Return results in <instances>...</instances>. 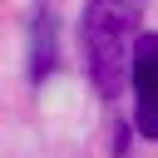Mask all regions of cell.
Segmentation results:
<instances>
[{"mask_svg":"<svg viewBox=\"0 0 158 158\" xmlns=\"http://www.w3.org/2000/svg\"><path fill=\"white\" fill-rule=\"evenodd\" d=\"M138 20H143V0H89L84 5V59L104 99H118V89L133 74Z\"/></svg>","mask_w":158,"mask_h":158,"instance_id":"obj_1","label":"cell"},{"mask_svg":"<svg viewBox=\"0 0 158 158\" xmlns=\"http://www.w3.org/2000/svg\"><path fill=\"white\" fill-rule=\"evenodd\" d=\"M133 94H138V109H133V128L143 138H158V35H138L133 44Z\"/></svg>","mask_w":158,"mask_h":158,"instance_id":"obj_2","label":"cell"},{"mask_svg":"<svg viewBox=\"0 0 158 158\" xmlns=\"http://www.w3.org/2000/svg\"><path fill=\"white\" fill-rule=\"evenodd\" d=\"M59 49H54V15L40 5L35 10V35H30V79H49Z\"/></svg>","mask_w":158,"mask_h":158,"instance_id":"obj_3","label":"cell"}]
</instances>
